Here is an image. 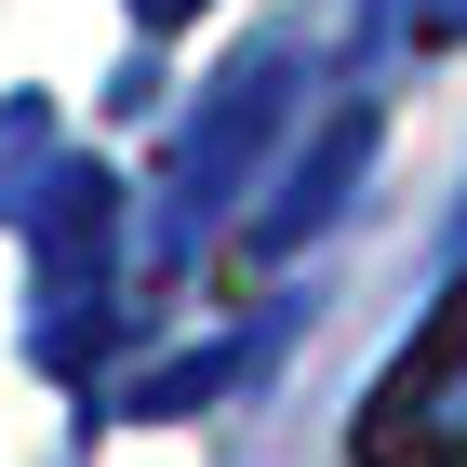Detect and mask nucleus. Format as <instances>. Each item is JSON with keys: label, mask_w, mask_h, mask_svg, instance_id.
Masks as SVG:
<instances>
[{"label": "nucleus", "mask_w": 467, "mask_h": 467, "mask_svg": "<svg viewBox=\"0 0 467 467\" xmlns=\"http://www.w3.org/2000/svg\"><path fill=\"white\" fill-rule=\"evenodd\" d=\"M294 94H307V54H294V40H254L241 67H227L214 94L187 108V134H174V187H161V254H147V281H174L187 254H201V227H214L227 201H254V187H267Z\"/></svg>", "instance_id": "1"}, {"label": "nucleus", "mask_w": 467, "mask_h": 467, "mask_svg": "<svg viewBox=\"0 0 467 467\" xmlns=\"http://www.w3.org/2000/svg\"><path fill=\"white\" fill-rule=\"evenodd\" d=\"M348 467H467V281L400 334V360L348 414Z\"/></svg>", "instance_id": "2"}, {"label": "nucleus", "mask_w": 467, "mask_h": 467, "mask_svg": "<svg viewBox=\"0 0 467 467\" xmlns=\"http://www.w3.org/2000/svg\"><path fill=\"white\" fill-rule=\"evenodd\" d=\"M360 174H374V108L348 94L334 120H307V134H294V174H281V201L254 214V254H267V267H281V254H307V241L360 201Z\"/></svg>", "instance_id": "3"}, {"label": "nucleus", "mask_w": 467, "mask_h": 467, "mask_svg": "<svg viewBox=\"0 0 467 467\" xmlns=\"http://www.w3.org/2000/svg\"><path fill=\"white\" fill-rule=\"evenodd\" d=\"M54 174H67V147H54V108H40V94H14V108H0V214L27 227V201H40Z\"/></svg>", "instance_id": "4"}, {"label": "nucleus", "mask_w": 467, "mask_h": 467, "mask_svg": "<svg viewBox=\"0 0 467 467\" xmlns=\"http://www.w3.org/2000/svg\"><path fill=\"white\" fill-rule=\"evenodd\" d=\"M227 374H241V348H187L174 374H134V388H120V414H187V400H214Z\"/></svg>", "instance_id": "5"}, {"label": "nucleus", "mask_w": 467, "mask_h": 467, "mask_svg": "<svg viewBox=\"0 0 467 467\" xmlns=\"http://www.w3.org/2000/svg\"><path fill=\"white\" fill-rule=\"evenodd\" d=\"M414 40H467V0H414Z\"/></svg>", "instance_id": "6"}, {"label": "nucleus", "mask_w": 467, "mask_h": 467, "mask_svg": "<svg viewBox=\"0 0 467 467\" xmlns=\"http://www.w3.org/2000/svg\"><path fill=\"white\" fill-rule=\"evenodd\" d=\"M120 14H134V27H161V40H174L187 14H201V0H120Z\"/></svg>", "instance_id": "7"}]
</instances>
